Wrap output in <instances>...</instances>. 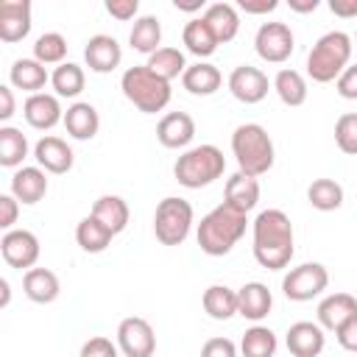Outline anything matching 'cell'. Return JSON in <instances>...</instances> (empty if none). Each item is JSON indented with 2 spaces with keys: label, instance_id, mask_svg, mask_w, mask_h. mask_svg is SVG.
<instances>
[{
  "label": "cell",
  "instance_id": "obj_28",
  "mask_svg": "<svg viewBox=\"0 0 357 357\" xmlns=\"http://www.w3.org/2000/svg\"><path fill=\"white\" fill-rule=\"evenodd\" d=\"M92 215L112 231V234H120L126 226H128V204L120 198V195H100L95 204H92Z\"/></svg>",
  "mask_w": 357,
  "mask_h": 357
},
{
  "label": "cell",
  "instance_id": "obj_36",
  "mask_svg": "<svg viewBox=\"0 0 357 357\" xmlns=\"http://www.w3.org/2000/svg\"><path fill=\"white\" fill-rule=\"evenodd\" d=\"M151 73H156L159 78L165 81H173L178 75H184V70L190 67L184 61V53L178 47H159L153 56H148V64H145Z\"/></svg>",
  "mask_w": 357,
  "mask_h": 357
},
{
  "label": "cell",
  "instance_id": "obj_21",
  "mask_svg": "<svg viewBox=\"0 0 357 357\" xmlns=\"http://www.w3.org/2000/svg\"><path fill=\"white\" fill-rule=\"evenodd\" d=\"M45 192H47V176L42 167H20L11 176V195L20 204L33 206L45 198Z\"/></svg>",
  "mask_w": 357,
  "mask_h": 357
},
{
  "label": "cell",
  "instance_id": "obj_11",
  "mask_svg": "<svg viewBox=\"0 0 357 357\" xmlns=\"http://www.w3.org/2000/svg\"><path fill=\"white\" fill-rule=\"evenodd\" d=\"M0 254L11 268L31 271L39 259V237L28 229H11L0 240Z\"/></svg>",
  "mask_w": 357,
  "mask_h": 357
},
{
  "label": "cell",
  "instance_id": "obj_43",
  "mask_svg": "<svg viewBox=\"0 0 357 357\" xmlns=\"http://www.w3.org/2000/svg\"><path fill=\"white\" fill-rule=\"evenodd\" d=\"M335 89H337L340 98L357 100V64H349V67L340 73V78L335 81Z\"/></svg>",
  "mask_w": 357,
  "mask_h": 357
},
{
  "label": "cell",
  "instance_id": "obj_48",
  "mask_svg": "<svg viewBox=\"0 0 357 357\" xmlns=\"http://www.w3.org/2000/svg\"><path fill=\"white\" fill-rule=\"evenodd\" d=\"M14 109H17V103H14V92H11V86H0V120L6 123V120H11L14 117Z\"/></svg>",
  "mask_w": 357,
  "mask_h": 357
},
{
  "label": "cell",
  "instance_id": "obj_13",
  "mask_svg": "<svg viewBox=\"0 0 357 357\" xmlns=\"http://www.w3.org/2000/svg\"><path fill=\"white\" fill-rule=\"evenodd\" d=\"M22 114H25V123L36 131H50L53 126L64 123V109H61L59 98L47 95V92L28 95L22 103Z\"/></svg>",
  "mask_w": 357,
  "mask_h": 357
},
{
  "label": "cell",
  "instance_id": "obj_34",
  "mask_svg": "<svg viewBox=\"0 0 357 357\" xmlns=\"http://www.w3.org/2000/svg\"><path fill=\"white\" fill-rule=\"evenodd\" d=\"M307 201L318 212H335L343 206V187L335 178H315L307 187Z\"/></svg>",
  "mask_w": 357,
  "mask_h": 357
},
{
  "label": "cell",
  "instance_id": "obj_2",
  "mask_svg": "<svg viewBox=\"0 0 357 357\" xmlns=\"http://www.w3.org/2000/svg\"><path fill=\"white\" fill-rule=\"evenodd\" d=\"M245 223H248V218L243 212L231 209L229 204L215 206L198 223V245H201V251L209 254V257H226L240 243V237L245 234Z\"/></svg>",
  "mask_w": 357,
  "mask_h": 357
},
{
  "label": "cell",
  "instance_id": "obj_9",
  "mask_svg": "<svg viewBox=\"0 0 357 357\" xmlns=\"http://www.w3.org/2000/svg\"><path fill=\"white\" fill-rule=\"evenodd\" d=\"M296 39L287 22H262L254 36V50L268 64H284L293 56Z\"/></svg>",
  "mask_w": 357,
  "mask_h": 357
},
{
  "label": "cell",
  "instance_id": "obj_18",
  "mask_svg": "<svg viewBox=\"0 0 357 357\" xmlns=\"http://www.w3.org/2000/svg\"><path fill=\"white\" fill-rule=\"evenodd\" d=\"M192 137H195V120L187 112H167L156 126V139L170 151L187 148Z\"/></svg>",
  "mask_w": 357,
  "mask_h": 357
},
{
  "label": "cell",
  "instance_id": "obj_27",
  "mask_svg": "<svg viewBox=\"0 0 357 357\" xmlns=\"http://www.w3.org/2000/svg\"><path fill=\"white\" fill-rule=\"evenodd\" d=\"M204 20H206V25L212 28V33L218 36L220 45L231 42L240 31V14L231 3H209L206 11H204Z\"/></svg>",
  "mask_w": 357,
  "mask_h": 357
},
{
  "label": "cell",
  "instance_id": "obj_20",
  "mask_svg": "<svg viewBox=\"0 0 357 357\" xmlns=\"http://www.w3.org/2000/svg\"><path fill=\"white\" fill-rule=\"evenodd\" d=\"M354 315H357V298L351 293H329L318 304V324L329 332H337Z\"/></svg>",
  "mask_w": 357,
  "mask_h": 357
},
{
  "label": "cell",
  "instance_id": "obj_50",
  "mask_svg": "<svg viewBox=\"0 0 357 357\" xmlns=\"http://www.w3.org/2000/svg\"><path fill=\"white\" fill-rule=\"evenodd\" d=\"M287 6L296 14H310V11H315L321 6V0H287Z\"/></svg>",
  "mask_w": 357,
  "mask_h": 357
},
{
  "label": "cell",
  "instance_id": "obj_46",
  "mask_svg": "<svg viewBox=\"0 0 357 357\" xmlns=\"http://www.w3.org/2000/svg\"><path fill=\"white\" fill-rule=\"evenodd\" d=\"M337 343H340V349H346V351H354L357 354V315L354 318H349L337 332Z\"/></svg>",
  "mask_w": 357,
  "mask_h": 357
},
{
  "label": "cell",
  "instance_id": "obj_45",
  "mask_svg": "<svg viewBox=\"0 0 357 357\" xmlns=\"http://www.w3.org/2000/svg\"><path fill=\"white\" fill-rule=\"evenodd\" d=\"M17 215H20V201L8 192V195H0V229L11 231L14 223H17Z\"/></svg>",
  "mask_w": 357,
  "mask_h": 357
},
{
  "label": "cell",
  "instance_id": "obj_33",
  "mask_svg": "<svg viewBox=\"0 0 357 357\" xmlns=\"http://www.w3.org/2000/svg\"><path fill=\"white\" fill-rule=\"evenodd\" d=\"M112 231L95 218V215H86L78 226H75V240H78V245L86 251V254H100V251H106L109 248V243H112Z\"/></svg>",
  "mask_w": 357,
  "mask_h": 357
},
{
  "label": "cell",
  "instance_id": "obj_47",
  "mask_svg": "<svg viewBox=\"0 0 357 357\" xmlns=\"http://www.w3.org/2000/svg\"><path fill=\"white\" fill-rule=\"evenodd\" d=\"M245 14H271L279 8V0H240L237 3Z\"/></svg>",
  "mask_w": 357,
  "mask_h": 357
},
{
  "label": "cell",
  "instance_id": "obj_42",
  "mask_svg": "<svg viewBox=\"0 0 357 357\" xmlns=\"http://www.w3.org/2000/svg\"><path fill=\"white\" fill-rule=\"evenodd\" d=\"M201 357H237V346L229 337H209L201 346Z\"/></svg>",
  "mask_w": 357,
  "mask_h": 357
},
{
  "label": "cell",
  "instance_id": "obj_52",
  "mask_svg": "<svg viewBox=\"0 0 357 357\" xmlns=\"http://www.w3.org/2000/svg\"><path fill=\"white\" fill-rule=\"evenodd\" d=\"M0 290H3V301H0V304L6 307V304H8V298H11V290H8V282H6V279H0Z\"/></svg>",
  "mask_w": 357,
  "mask_h": 357
},
{
  "label": "cell",
  "instance_id": "obj_49",
  "mask_svg": "<svg viewBox=\"0 0 357 357\" xmlns=\"http://www.w3.org/2000/svg\"><path fill=\"white\" fill-rule=\"evenodd\" d=\"M329 11L335 17L351 20V17H357V0H329Z\"/></svg>",
  "mask_w": 357,
  "mask_h": 357
},
{
  "label": "cell",
  "instance_id": "obj_29",
  "mask_svg": "<svg viewBox=\"0 0 357 357\" xmlns=\"http://www.w3.org/2000/svg\"><path fill=\"white\" fill-rule=\"evenodd\" d=\"M204 312L215 321H229L237 315V290L226 287V284H209L204 290Z\"/></svg>",
  "mask_w": 357,
  "mask_h": 357
},
{
  "label": "cell",
  "instance_id": "obj_53",
  "mask_svg": "<svg viewBox=\"0 0 357 357\" xmlns=\"http://www.w3.org/2000/svg\"><path fill=\"white\" fill-rule=\"evenodd\" d=\"M354 42H357V33H354Z\"/></svg>",
  "mask_w": 357,
  "mask_h": 357
},
{
  "label": "cell",
  "instance_id": "obj_37",
  "mask_svg": "<svg viewBox=\"0 0 357 357\" xmlns=\"http://www.w3.org/2000/svg\"><path fill=\"white\" fill-rule=\"evenodd\" d=\"M28 156V139L20 128L3 126L0 128V165L3 167H20Z\"/></svg>",
  "mask_w": 357,
  "mask_h": 357
},
{
  "label": "cell",
  "instance_id": "obj_32",
  "mask_svg": "<svg viewBox=\"0 0 357 357\" xmlns=\"http://www.w3.org/2000/svg\"><path fill=\"white\" fill-rule=\"evenodd\" d=\"M273 92L279 95V100L284 106H301L307 100V81L298 70H290V67H282L273 78Z\"/></svg>",
  "mask_w": 357,
  "mask_h": 357
},
{
  "label": "cell",
  "instance_id": "obj_16",
  "mask_svg": "<svg viewBox=\"0 0 357 357\" xmlns=\"http://www.w3.org/2000/svg\"><path fill=\"white\" fill-rule=\"evenodd\" d=\"M284 343H287V351L293 357H318L324 351V346H326V335H324L321 324L296 321V324H290Z\"/></svg>",
  "mask_w": 357,
  "mask_h": 357
},
{
  "label": "cell",
  "instance_id": "obj_1",
  "mask_svg": "<svg viewBox=\"0 0 357 357\" xmlns=\"http://www.w3.org/2000/svg\"><path fill=\"white\" fill-rule=\"evenodd\" d=\"M254 259L268 271H282L290 265L293 248V223L282 209H265L254 220Z\"/></svg>",
  "mask_w": 357,
  "mask_h": 357
},
{
  "label": "cell",
  "instance_id": "obj_8",
  "mask_svg": "<svg viewBox=\"0 0 357 357\" xmlns=\"http://www.w3.org/2000/svg\"><path fill=\"white\" fill-rule=\"evenodd\" d=\"M326 284H329V271L321 262H304L298 268H290V273H284L282 293L290 301H312L326 290Z\"/></svg>",
  "mask_w": 357,
  "mask_h": 357
},
{
  "label": "cell",
  "instance_id": "obj_15",
  "mask_svg": "<svg viewBox=\"0 0 357 357\" xmlns=\"http://www.w3.org/2000/svg\"><path fill=\"white\" fill-rule=\"evenodd\" d=\"M84 61L92 73H112L120 67L123 61V50H120V42L109 33H95L89 36L86 47H84Z\"/></svg>",
  "mask_w": 357,
  "mask_h": 357
},
{
  "label": "cell",
  "instance_id": "obj_12",
  "mask_svg": "<svg viewBox=\"0 0 357 357\" xmlns=\"http://www.w3.org/2000/svg\"><path fill=\"white\" fill-rule=\"evenodd\" d=\"M226 84H229V92H231L240 103H248V106L265 100L268 86H271L268 75H265L259 67H251V64H240V67H234Z\"/></svg>",
  "mask_w": 357,
  "mask_h": 357
},
{
  "label": "cell",
  "instance_id": "obj_24",
  "mask_svg": "<svg viewBox=\"0 0 357 357\" xmlns=\"http://www.w3.org/2000/svg\"><path fill=\"white\" fill-rule=\"evenodd\" d=\"M22 293L33 304H53L61 293V284H59V276L50 268H31L22 276Z\"/></svg>",
  "mask_w": 357,
  "mask_h": 357
},
{
  "label": "cell",
  "instance_id": "obj_14",
  "mask_svg": "<svg viewBox=\"0 0 357 357\" xmlns=\"http://www.w3.org/2000/svg\"><path fill=\"white\" fill-rule=\"evenodd\" d=\"M31 3L28 0H3L0 3V39L6 45L22 42L31 33Z\"/></svg>",
  "mask_w": 357,
  "mask_h": 357
},
{
  "label": "cell",
  "instance_id": "obj_23",
  "mask_svg": "<svg viewBox=\"0 0 357 357\" xmlns=\"http://www.w3.org/2000/svg\"><path fill=\"white\" fill-rule=\"evenodd\" d=\"M64 128H67V134H70L73 139H81V142L92 139V137L98 134V128H100L98 109H95L92 103H86V100H75V103L67 106V112H64Z\"/></svg>",
  "mask_w": 357,
  "mask_h": 357
},
{
  "label": "cell",
  "instance_id": "obj_25",
  "mask_svg": "<svg viewBox=\"0 0 357 357\" xmlns=\"http://www.w3.org/2000/svg\"><path fill=\"white\" fill-rule=\"evenodd\" d=\"M220 84H223V75H220V70H218L215 64H209V61H195V64H190V67L184 70V75H181V86H184L190 95H201V98L215 95V92L220 89Z\"/></svg>",
  "mask_w": 357,
  "mask_h": 357
},
{
  "label": "cell",
  "instance_id": "obj_5",
  "mask_svg": "<svg viewBox=\"0 0 357 357\" xmlns=\"http://www.w3.org/2000/svg\"><path fill=\"white\" fill-rule=\"evenodd\" d=\"M226 170V159H223V151L218 145H195V148H187L176 165H173V176L181 187L187 190H201V187H209L212 181H218Z\"/></svg>",
  "mask_w": 357,
  "mask_h": 357
},
{
  "label": "cell",
  "instance_id": "obj_26",
  "mask_svg": "<svg viewBox=\"0 0 357 357\" xmlns=\"http://www.w3.org/2000/svg\"><path fill=\"white\" fill-rule=\"evenodd\" d=\"M8 81H11V86H17L22 92L36 95V92L45 89V84L50 81V75H47L45 64L36 61V59H17L11 64V70H8Z\"/></svg>",
  "mask_w": 357,
  "mask_h": 357
},
{
  "label": "cell",
  "instance_id": "obj_19",
  "mask_svg": "<svg viewBox=\"0 0 357 357\" xmlns=\"http://www.w3.org/2000/svg\"><path fill=\"white\" fill-rule=\"evenodd\" d=\"M259 201V181L254 176H245V173H234L226 178V187H223V204H229L231 209L248 215Z\"/></svg>",
  "mask_w": 357,
  "mask_h": 357
},
{
  "label": "cell",
  "instance_id": "obj_3",
  "mask_svg": "<svg viewBox=\"0 0 357 357\" xmlns=\"http://www.w3.org/2000/svg\"><path fill=\"white\" fill-rule=\"evenodd\" d=\"M231 153L237 159V167L240 173L245 176H265L271 167H273V139L271 134L259 126V123H243L234 128L231 134Z\"/></svg>",
  "mask_w": 357,
  "mask_h": 357
},
{
  "label": "cell",
  "instance_id": "obj_30",
  "mask_svg": "<svg viewBox=\"0 0 357 357\" xmlns=\"http://www.w3.org/2000/svg\"><path fill=\"white\" fill-rule=\"evenodd\" d=\"M128 42L137 53H145V56H153L162 45V22L153 17V14H145V17H137L134 20V28L128 33Z\"/></svg>",
  "mask_w": 357,
  "mask_h": 357
},
{
  "label": "cell",
  "instance_id": "obj_44",
  "mask_svg": "<svg viewBox=\"0 0 357 357\" xmlns=\"http://www.w3.org/2000/svg\"><path fill=\"white\" fill-rule=\"evenodd\" d=\"M106 11H109L114 20L128 22V20L137 17V11H139V0H106Z\"/></svg>",
  "mask_w": 357,
  "mask_h": 357
},
{
  "label": "cell",
  "instance_id": "obj_31",
  "mask_svg": "<svg viewBox=\"0 0 357 357\" xmlns=\"http://www.w3.org/2000/svg\"><path fill=\"white\" fill-rule=\"evenodd\" d=\"M181 42L187 45V50L192 53V56H198V59H206V56H212L215 50H218V36L212 33V28L206 25V20L204 17H198V20H190L187 25H184V31H181Z\"/></svg>",
  "mask_w": 357,
  "mask_h": 357
},
{
  "label": "cell",
  "instance_id": "obj_7",
  "mask_svg": "<svg viewBox=\"0 0 357 357\" xmlns=\"http://www.w3.org/2000/svg\"><path fill=\"white\" fill-rule=\"evenodd\" d=\"M192 229V204L176 195H167L156 204L153 234L162 245H181Z\"/></svg>",
  "mask_w": 357,
  "mask_h": 357
},
{
  "label": "cell",
  "instance_id": "obj_51",
  "mask_svg": "<svg viewBox=\"0 0 357 357\" xmlns=\"http://www.w3.org/2000/svg\"><path fill=\"white\" fill-rule=\"evenodd\" d=\"M173 6H176L178 11H201L206 3H204V0H173Z\"/></svg>",
  "mask_w": 357,
  "mask_h": 357
},
{
  "label": "cell",
  "instance_id": "obj_38",
  "mask_svg": "<svg viewBox=\"0 0 357 357\" xmlns=\"http://www.w3.org/2000/svg\"><path fill=\"white\" fill-rule=\"evenodd\" d=\"M276 346H279L276 335L268 326H259L257 324V326L245 329V335L240 340V354L243 357H273L276 354Z\"/></svg>",
  "mask_w": 357,
  "mask_h": 357
},
{
  "label": "cell",
  "instance_id": "obj_6",
  "mask_svg": "<svg viewBox=\"0 0 357 357\" xmlns=\"http://www.w3.org/2000/svg\"><path fill=\"white\" fill-rule=\"evenodd\" d=\"M120 89L123 95L142 112V114H156L170 103V81L159 78L156 73H151L145 64L142 67H128L120 78Z\"/></svg>",
  "mask_w": 357,
  "mask_h": 357
},
{
  "label": "cell",
  "instance_id": "obj_17",
  "mask_svg": "<svg viewBox=\"0 0 357 357\" xmlns=\"http://www.w3.org/2000/svg\"><path fill=\"white\" fill-rule=\"evenodd\" d=\"M33 159H36V165H39L45 173H56V176L67 173V170L73 167V162H75L73 148H70L61 137H53V134L42 137V139L33 145Z\"/></svg>",
  "mask_w": 357,
  "mask_h": 357
},
{
  "label": "cell",
  "instance_id": "obj_35",
  "mask_svg": "<svg viewBox=\"0 0 357 357\" xmlns=\"http://www.w3.org/2000/svg\"><path fill=\"white\" fill-rule=\"evenodd\" d=\"M50 84L56 89V98H78L84 92V84H86V75L78 64L73 61H64L59 64L53 73H50Z\"/></svg>",
  "mask_w": 357,
  "mask_h": 357
},
{
  "label": "cell",
  "instance_id": "obj_22",
  "mask_svg": "<svg viewBox=\"0 0 357 357\" xmlns=\"http://www.w3.org/2000/svg\"><path fill=\"white\" fill-rule=\"evenodd\" d=\"M273 307V296L268 290V284L262 282H245L237 290V315L248 318V321H262Z\"/></svg>",
  "mask_w": 357,
  "mask_h": 357
},
{
  "label": "cell",
  "instance_id": "obj_41",
  "mask_svg": "<svg viewBox=\"0 0 357 357\" xmlns=\"http://www.w3.org/2000/svg\"><path fill=\"white\" fill-rule=\"evenodd\" d=\"M117 351H120V349H117L109 337L98 335V337H89V340L81 346L78 357H117Z\"/></svg>",
  "mask_w": 357,
  "mask_h": 357
},
{
  "label": "cell",
  "instance_id": "obj_40",
  "mask_svg": "<svg viewBox=\"0 0 357 357\" xmlns=\"http://www.w3.org/2000/svg\"><path fill=\"white\" fill-rule=\"evenodd\" d=\"M335 145L346 156H357V112H346L335 123Z\"/></svg>",
  "mask_w": 357,
  "mask_h": 357
},
{
  "label": "cell",
  "instance_id": "obj_10",
  "mask_svg": "<svg viewBox=\"0 0 357 357\" xmlns=\"http://www.w3.org/2000/svg\"><path fill=\"white\" fill-rule=\"evenodd\" d=\"M117 349L126 357H153V351H156L153 326L139 315L123 318L117 326Z\"/></svg>",
  "mask_w": 357,
  "mask_h": 357
},
{
  "label": "cell",
  "instance_id": "obj_39",
  "mask_svg": "<svg viewBox=\"0 0 357 357\" xmlns=\"http://www.w3.org/2000/svg\"><path fill=\"white\" fill-rule=\"evenodd\" d=\"M67 56V39L59 31H47L33 42V59L42 64H64Z\"/></svg>",
  "mask_w": 357,
  "mask_h": 357
},
{
  "label": "cell",
  "instance_id": "obj_4",
  "mask_svg": "<svg viewBox=\"0 0 357 357\" xmlns=\"http://www.w3.org/2000/svg\"><path fill=\"white\" fill-rule=\"evenodd\" d=\"M351 42H354V39H351L346 31H329V33H324V36L312 45V50H310V56H307V75H310L315 84L337 81L340 73H343V70L349 67V61H351V50H354Z\"/></svg>",
  "mask_w": 357,
  "mask_h": 357
}]
</instances>
